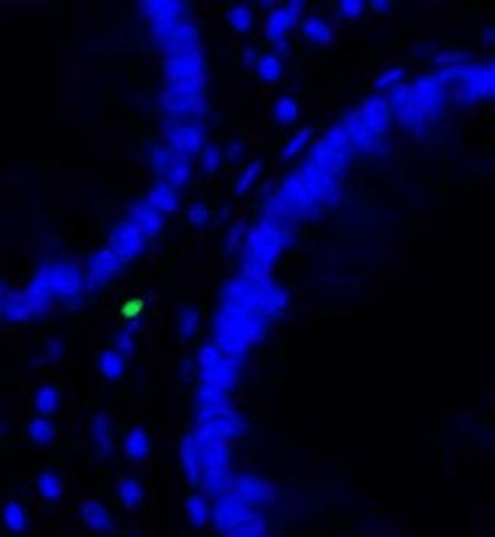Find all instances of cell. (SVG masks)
Segmentation results:
<instances>
[{"label":"cell","instance_id":"cell-25","mask_svg":"<svg viewBox=\"0 0 495 537\" xmlns=\"http://www.w3.org/2000/svg\"><path fill=\"white\" fill-rule=\"evenodd\" d=\"M164 175L168 178V183L171 186L174 188L185 186L191 177V165H189L188 158L178 155L177 153L174 161H172L168 172H166Z\"/></svg>","mask_w":495,"mask_h":537},{"label":"cell","instance_id":"cell-3","mask_svg":"<svg viewBox=\"0 0 495 537\" xmlns=\"http://www.w3.org/2000/svg\"><path fill=\"white\" fill-rule=\"evenodd\" d=\"M267 323V320L246 307L222 300L215 317L216 345L237 360L261 341Z\"/></svg>","mask_w":495,"mask_h":537},{"label":"cell","instance_id":"cell-27","mask_svg":"<svg viewBox=\"0 0 495 537\" xmlns=\"http://www.w3.org/2000/svg\"><path fill=\"white\" fill-rule=\"evenodd\" d=\"M199 312L193 309V307H187V309L182 311L180 317H178V334H180V337L185 339V341H188V339L193 337L197 330H199Z\"/></svg>","mask_w":495,"mask_h":537},{"label":"cell","instance_id":"cell-8","mask_svg":"<svg viewBox=\"0 0 495 537\" xmlns=\"http://www.w3.org/2000/svg\"><path fill=\"white\" fill-rule=\"evenodd\" d=\"M199 372L203 385H212L231 390L237 381L238 364L235 358L222 351L218 345H206L199 351L197 358Z\"/></svg>","mask_w":495,"mask_h":537},{"label":"cell","instance_id":"cell-37","mask_svg":"<svg viewBox=\"0 0 495 537\" xmlns=\"http://www.w3.org/2000/svg\"><path fill=\"white\" fill-rule=\"evenodd\" d=\"M339 13L345 17H354L357 15H360L363 11V3L360 2H343L338 5Z\"/></svg>","mask_w":495,"mask_h":537},{"label":"cell","instance_id":"cell-24","mask_svg":"<svg viewBox=\"0 0 495 537\" xmlns=\"http://www.w3.org/2000/svg\"><path fill=\"white\" fill-rule=\"evenodd\" d=\"M313 138H314V129L311 126H303L286 142V144H284L281 150V158L292 159L296 155H300V153L308 147V144L311 142Z\"/></svg>","mask_w":495,"mask_h":537},{"label":"cell","instance_id":"cell-18","mask_svg":"<svg viewBox=\"0 0 495 537\" xmlns=\"http://www.w3.org/2000/svg\"><path fill=\"white\" fill-rule=\"evenodd\" d=\"M147 203L157 208L159 213H172L178 207V194L169 183H159L148 193Z\"/></svg>","mask_w":495,"mask_h":537},{"label":"cell","instance_id":"cell-36","mask_svg":"<svg viewBox=\"0 0 495 537\" xmlns=\"http://www.w3.org/2000/svg\"><path fill=\"white\" fill-rule=\"evenodd\" d=\"M188 219H189L191 224L196 226V227L207 224V221H208V209H207V207L203 205V203H196V205H193V207L189 208Z\"/></svg>","mask_w":495,"mask_h":537},{"label":"cell","instance_id":"cell-10","mask_svg":"<svg viewBox=\"0 0 495 537\" xmlns=\"http://www.w3.org/2000/svg\"><path fill=\"white\" fill-rule=\"evenodd\" d=\"M213 522L216 528L231 531V533L243 527L256 524L252 522L250 506H246L237 496H224L216 503L213 509Z\"/></svg>","mask_w":495,"mask_h":537},{"label":"cell","instance_id":"cell-39","mask_svg":"<svg viewBox=\"0 0 495 537\" xmlns=\"http://www.w3.org/2000/svg\"><path fill=\"white\" fill-rule=\"evenodd\" d=\"M401 79V71L399 70H392L388 71L385 74H382V76H379V79H377V84H379V87H389V85L398 82Z\"/></svg>","mask_w":495,"mask_h":537},{"label":"cell","instance_id":"cell-38","mask_svg":"<svg viewBox=\"0 0 495 537\" xmlns=\"http://www.w3.org/2000/svg\"><path fill=\"white\" fill-rule=\"evenodd\" d=\"M229 537H267V536L262 533L257 524H250V527H243L237 531H234Z\"/></svg>","mask_w":495,"mask_h":537},{"label":"cell","instance_id":"cell-6","mask_svg":"<svg viewBox=\"0 0 495 537\" xmlns=\"http://www.w3.org/2000/svg\"><path fill=\"white\" fill-rule=\"evenodd\" d=\"M197 421V434L221 441L238 436L243 430V421L232 409L229 391L203 383L199 390Z\"/></svg>","mask_w":495,"mask_h":537},{"label":"cell","instance_id":"cell-19","mask_svg":"<svg viewBox=\"0 0 495 537\" xmlns=\"http://www.w3.org/2000/svg\"><path fill=\"white\" fill-rule=\"evenodd\" d=\"M182 464L187 478L191 483H197L201 479L199 465V443L196 435H189L182 443Z\"/></svg>","mask_w":495,"mask_h":537},{"label":"cell","instance_id":"cell-17","mask_svg":"<svg viewBox=\"0 0 495 537\" xmlns=\"http://www.w3.org/2000/svg\"><path fill=\"white\" fill-rule=\"evenodd\" d=\"M131 222L144 233V237H152L163 227V214L148 203H139L133 208Z\"/></svg>","mask_w":495,"mask_h":537},{"label":"cell","instance_id":"cell-14","mask_svg":"<svg viewBox=\"0 0 495 537\" xmlns=\"http://www.w3.org/2000/svg\"><path fill=\"white\" fill-rule=\"evenodd\" d=\"M110 246L115 256H119L122 260H129L144 248V233L133 222H125L113 232Z\"/></svg>","mask_w":495,"mask_h":537},{"label":"cell","instance_id":"cell-16","mask_svg":"<svg viewBox=\"0 0 495 537\" xmlns=\"http://www.w3.org/2000/svg\"><path fill=\"white\" fill-rule=\"evenodd\" d=\"M157 38L161 46L168 49V52L177 51V49L197 46V29L189 20H183L166 32L157 35Z\"/></svg>","mask_w":495,"mask_h":537},{"label":"cell","instance_id":"cell-34","mask_svg":"<svg viewBox=\"0 0 495 537\" xmlns=\"http://www.w3.org/2000/svg\"><path fill=\"white\" fill-rule=\"evenodd\" d=\"M202 164H203V169H206L208 174H213V172L218 170L220 165H221L220 148L215 147V145H210L206 150V153H203Z\"/></svg>","mask_w":495,"mask_h":537},{"label":"cell","instance_id":"cell-20","mask_svg":"<svg viewBox=\"0 0 495 537\" xmlns=\"http://www.w3.org/2000/svg\"><path fill=\"white\" fill-rule=\"evenodd\" d=\"M122 262V258L115 256L113 251L100 252L94 257V262L90 265L92 277H94L95 282H106L119 271Z\"/></svg>","mask_w":495,"mask_h":537},{"label":"cell","instance_id":"cell-30","mask_svg":"<svg viewBox=\"0 0 495 537\" xmlns=\"http://www.w3.org/2000/svg\"><path fill=\"white\" fill-rule=\"evenodd\" d=\"M187 510H188V517L189 520L196 527H202L206 524L208 520V508L207 503L203 501V498L201 496H191L187 503Z\"/></svg>","mask_w":495,"mask_h":537},{"label":"cell","instance_id":"cell-32","mask_svg":"<svg viewBox=\"0 0 495 537\" xmlns=\"http://www.w3.org/2000/svg\"><path fill=\"white\" fill-rule=\"evenodd\" d=\"M101 369L108 376H113V378L114 376H119L123 372L122 356L109 351V353H106L101 358Z\"/></svg>","mask_w":495,"mask_h":537},{"label":"cell","instance_id":"cell-29","mask_svg":"<svg viewBox=\"0 0 495 537\" xmlns=\"http://www.w3.org/2000/svg\"><path fill=\"white\" fill-rule=\"evenodd\" d=\"M262 172V163L261 161H252L248 168L241 172L237 183H235V189H237L238 194H245L251 189L252 184L256 183V180L261 175Z\"/></svg>","mask_w":495,"mask_h":537},{"label":"cell","instance_id":"cell-11","mask_svg":"<svg viewBox=\"0 0 495 537\" xmlns=\"http://www.w3.org/2000/svg\"><path fill=\"white\" fill-rule=\"evenodd\" d=\"M168 139L172 150L188 158L202 147L203 133L193 123L172 120L168 126Z\"/></svg>","mask_w":495,"mask_h":537},{"label":"cell","instance_id":"cell-41","mask_svg":"<svg viewBox=\"0 0 495 537\" xmlns=\"http://www.w3.org/2000/svg\"><path fill=\"white\" fill-rule=\"evenodd\" d=\"M131 347H133V341H131V337H129V336H122L120 337V341H119V348L122 350V351H129V350H131Z\"/></svg>","mask_w":495,"mask_h":537},{"label":"cell","instance_id":"cell-23","mask_svg":"<svg viewBox=\"0 0 495 537\" xmlns=\"http://www.w3.org/2000/svg\"><path fill=\"white\" fill-rule=\"evenodd\" d=\"M299 101L294 96L282 95L273 104V117L280 125H290L299 117Z\"/></svg>","mask_w":495,"mask_h":537},{"label":"cell","instance_id":"cell-21","mask_svg":"<svg viewBox=\"0 0 495 537\" xmlns=\"http://www.w3.org/2000/svg\"><path fill=\"white\" fill-rule=\"evenodd\" d=\"M256 73L261 81L273 84L280 81L284 71L282 60L275 52H264L256 59Z\"/></svg>","mask_w":495,"mask_h":537},{"label":"cell","instance_id":"cell-5","mask_svg":"<svg viewBox=\"0 0 495 537\" xmlns=\"http://www.w3.org/2000/svg\"><path fill=\"white\" fill-rule=\"evenodd\" d=\"M222 300L252 311L268 322L286 311L289 298L284 290L267 276L245 273L224 287Z\"/></svg>","mask_w":495,"mask_h":537},{"label":"cell","instance_id":"cell-9","mask_svg":"<svg viewBox=\"0 0 495 537\" xmlns=\"http://www.w3.org/2000/svg\"><path fill=\"white\" fill-rule=\"evenodd\" d=\"M387 115L383 104L379 100H371L358 112L349 115L345 128L343 129L349 140L366 147L379 135Z\"/></svg>","mask_w":495,"mask_h":537},{"label":"cell","instance_id":"cell-15","mask_svg":"<svg viewBox=\"0 0 495 537\" xmlns=\"http://www.w3.org/2000/svg\"><path fill=\"white\" fill-rule=\"evenodd\" d=\"M235 496L246 506H261L275 499V492L267 480L257 476H243L235 483Z\"/></svg>","mask_w":495,"mask_h":537},{"label":"cell","instance_id":"cell-31","mask_svg":"<svg viewBox=\"0 0 495 537\" xmlns=\"http://www.w3.org/2000/svg\"><path fill=\"white\" fill-rule=\"evenodd\" d=\"M120 499L123 504L128 508H134L136 504L141 503L142 499V489L136 480H125L120 490Z\"/></svg>","mask_w":495,"mask_h":537},{"label":"cell","instance_id":"cell-26","mask_svg":"<svg viewBox=\"0 0 495 537\" xmlns=\"http://www.w3.org/2000/svg\"><path fill=\"white\" fill-rule=\"evenodd\" d=\"M227 21L237 32H248L252 27V24H254V15H252L250 7H246L243 3H237L229 8Z\"/></svg>","mask_w":495,"mask_h":537},{"label":"cell","instance_id":"cell-22","mask_svg":"<svg viewBox=\"0 0 495 537\" xmlns=\"http://www.w3.org/2000/svg\"><path fill=\"white\" fill-rule=\"evenodd\" d=\"M301 30L305 38L315 43V45H327L333 38L331 26L320 16L306 17L301 24Z\"/></svg>","mask_w":495,"mask_h":537},{"label":"cell","instance_id":"cell-33","mask_svg":"<svg viewBox=\"0 0 495 537\" xmlns=\"http://www.w3.org/2000/svg\"><path fill=\"white\" fill-rule=\"evenodd\" d=\"M85 515H87V520L98 529H106L110 524V518L108 517L106 512L96 504H90L89 508L85 509Z\"/></svg>","mask_w":495,"mask_h":537},{"label":"cell","instance_id":"cell-7","mask_svg":"<svg viewBox=\"0 0 495 537\" xmlns=\"http://www.w3.org/2000/svg\"><path fill=\"white\" fill-rule=\"evenodd\" d=\"M199 443L201 478L206 480L208 490L220 492L227 485L229 479V449L226 441L196 434Z\"/></svg>","mask_w":495,"mask_h":537},{"label":"cell","instance_id":"cell-35","mask_svg":"<svg viewBox=\"0 0 495 537\" xmlns=\"http://www.w3.org/2000/svg\"><path fill=\"white\" fill-rule=\"evenodd\" d=\"M243 237H245V230H243V227H241V224H235L231 227V230H229L227 237H226V243H224V248L229 254L240 248L241 242H243Z\"/></svg>","mask_w":495,"mask_h":537},{"label":"cell","instance_id":"cell-4","mask_svg":"<svg viewBox=\"0 0 495 537\" xmlns=\"http://www.w3.org/2000/svg\"><path fill=\"white\" fill-rule=\"evenodd\" d=\"M292 233L284 222L265 218L252 226L246 233L243 249L245 273L267 276L275 267L278 257L292 243Z\"/></svg>","mask_w":495,"mask_h":537},{"label":"cell","instance_id":"cell-1","mask_svg":"<svg viewBox=\"0 0 495 537\" xmlns=\"http://www.w3.org/2000/svg\"><path fill=\"white\" fill-rule=\"evenodd\" d=\"M349 155L343 128H331L314 145L301 168L281 183L265 205L267 218L286 222L308 218L336 197L339 175Z\"/></svg>","mask_w":495,"mask_h":537},{"label":"cell","instance_id":"cell-40","mask_svg":"<svg viewBox=\"0 0 495 537\" xmlns=\"http://www.w3.org/2000/svg\"><path fill=\"white\" fill-rule=\"evenodd\" d=\"M241 153H243V145L240 144V142H232V145L229 147V152H227V156L229 159H238L241 156Z\"/></svg>","mask_w":495,"mask_h":537},{"label":"cell","instance_id":"cell-2","mask_svg":"<svg viewBox=\"0 0 495 537\" xmlns=\"http://www.w3.org/2000/svg\"><path fill=\"white\" fill-rule=\"evenodd\" d=\"M168 90L164 94V108L172 115L183 119L193 115L203 103L206 85V61L197 46L171 51L166 61Z\"/></svg>","mask_w":495,"mask_h":537},{"label":"cell","instance_id":"cell-28","mask_svg":"<svg viewBox=\"0 0 495 537\" xmlns=\"http://www.w3.org/2000/svg\"><path fill=\"white\" fill-rule=\"evenodd\" d=\"M127 453L133 459H142L148 453V438L144 430L136 429L127 438Z\"/></svg>","mask_w":495,"mask_h":537},{"label":"cell","instance_id":"cell-13","mask_svg":"<svg viewBox=\"0 0 495 537\" xmlns=\"http://www.w3.org/2000/svg\"><path fill=\"white\" fill-rule=\"evenodd\" d=\"M303 2H289L280 5L271 11L267 24H265V32L270 41L280 43L287 35L294 22L299 20L303 11Z\"/></svg>","mask_w":495,"mask_h":537},{"label":"cell","instance_id":"cell-12","mask_svg":"<svg viewBox=\"0 0 495 537\" xmlns=\"http://www.w3.org/2000/svg\"><path fill=\"white\" fill-rule=\"evenodd\" d=\"M145 10V15L152 21L155 36L166 32V30L174 27L185 17V10L188 8V3L183 2H147L142 5Z\"/></svg>","mask_w":495,"mask_h":537}]
</instances>
